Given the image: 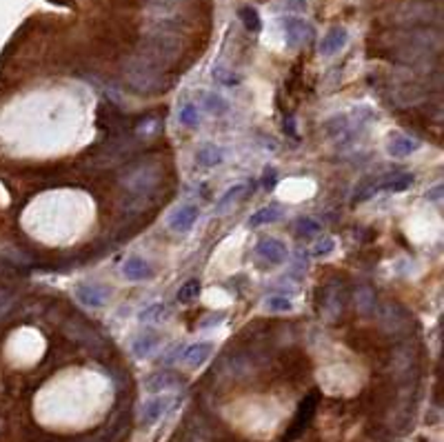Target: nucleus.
I'll use <instances>...</instances> for the list:
<instances>
[{
    "label": "nucleus",
    "mask_w": 444,
    "mask_h": 442,
    "mask_svg": "<svg viewBox=\"0 0 444 442\" xmlns=\"http://www.w3.org/2000/svg\"><path fill=\"white\" fill-rule=\"evenodd\" d=\"M125 76H127V85L136 91V94H160L165 91V78L160 76V65L153 63L149 56H136L133 60H129L125 67Z\"/></svg>",
    "instance_id": "nucleus-1"
},
{
    "label": "nucleus",
    "mask_w": 444,
    "mask_h": 442,
    "mask_svg": "<svg viewBox=\"0 0 444 442\" xmlns=\"http://www.w3.org/2000/svg\"><path fill=\"white\" fill-rule=\"evenodd\" d=\"M282 31H285L287 47H291V49L307 45L311 40V36H313V27L307 23L305 18H298V16H285L282 18Z\"/></svg>",
    "instance_id": "nucleus-2"
},
{
    "label": "nucleus",
    "mask_w": 444,
    "mask_h": 442,
    "mask_svg": "<svg viewBox=\"0 0 444 442\" xmlns=\"http://www.w3.org/2000/svg\"><path fill=\"white\" fill-rule=\"evenodd\" d=\"M253 253H256V258L265 260V263L271 265V267H278L282 263H287V258H289L287 245L280 243L278 238H262L260 243L256 245Z\"/></svg>",
    "instance_id": "nucleus-3"
},
{
    "label": "nucleus",
    "mask_w": 444,
    "mask_h": 442,
    "mask_svg": "<svg viewBox=\"0 0 444 442\" xmlns=\"http://www.w3.org/2000/svg\"><path fill=\"white\" fill-rule=\"evenodd\" d=\"M74 296L76 300L83 307H89V309H100L107 305L109 300V289L98 285V283H80L76 289H74Z\"/></svg>",
    "instance_id": "nucleus-4"
},
{
    "label": "nucleus",
    "mask_w": 444,
    "mask_h": 442,
    "mask_svg": "<svg viewBox=\"0 0 444 442\" xmlns=\"http://www.w3.org/2000/svg\"><path fill=\"white\" fill-rule=\"evenodd\" d=\"M420 147H422V140H418V138H413L409 134H402V131H391L389 138H387V154L393 156V158L411 156Z\"/></svg>",
    "instance_id": "nucleus-5"
},
{
    "label": "nucleus",
    "mask_w": 444,
    "mask_h": 442,
    "mask_svg": "<svg viewBox=\"0 0 444 442\" xmlns=\"http://www.w3.org/2000/svg\"><path fill=\"white\" fill-rule=\"evenodd\" d=\"M347 43H349L347 27H331L325 36H322L318 51H320L322 58H331V56H335V54H340L342 49H345Z\"/></svg>",
    "instance_id": "nucleus-6"
},
{
    "label": "nucleus",
    "mask_w": 444,
    "mask_h": 442,
    "mask_svg": "<svg viewBox=\"0 0 444 442\" xmlns=\"http://www.w3.org/2000/svg\"><path fill=\"white\" fill-rule=\"evenodd\" d=\"M198 216H200V209L196 205H185V207H178L169 220H167V225L171 231L176 233H189L193 229V225L198 223Z\"/></svg>",
    "instance_id": "nucleus-7"
},
{
    "label": "nucleus",
    "mask_w": 444,
    "mask_h": 442,
    "mask_svg": "<svg viewBox=\"0 0 444 442\" xmlns=\"http://www.w3.org/2000/svg\"><path fill=\"white\" fill-rule=\"evenodd\" d=\"M123 276L127 280H149L153 276V267L147 263L145 258H140V256H131L125 260V265H123Z\"/></svg>",
    "instance_id": "nucleus-8"
},
{
    "label": "nucleus",
    "mask_w": 444,
    "mask_h": 442,
    "mask_svg": "<svg viewBox=\"0 0 444 442\" xmlns=\"http://www.w3.org/2000/svg\"><path fill=\"white\" fill-rule=\"evenodd\" d=\"M158 345H160V336L158 333H153V331H143V333H138L136 338H133V343H131V353L136 356V358H149L156 349H158Z\"/></svg>",
    "instance_id": "nucleus-9"
},
{
    "label": "nucleus",
    "mask_w": 444,
    "mask_h": 442,
    "mask_svg": "<svg viewBox=\"0 0 444 442\" xmlns=\"http://www.w3.org/2000/svg\"><path fill=\"white\" fill-rule=\"evenodd\" d=\"M222 160H225V149L213 145V143H207L196 151V163L203 169H213V167L222 165Z\"/></svg>",
    "instance_id": "nucleus-10"
},
{
    "label": "nucleus",
    "mask_w": 444,
    "mask_h": 442,
    "mask_svg": "<svg viewBox=\"0 0 444 442\" xmlns=\"http://www.w3.org/2000/svg\"><path fill=\"white\" fill-rule=\"evenodd\" d=\"M411 185H413V176H411V174H407V171H400V174L387 176L385 180H380V183H375V189H378V191H393V194H402V191H407Z\"/></svg>",
    "instance_id": "nucleus-11"
},
{
    "label": "nucleus",
    "mask_w": 444,
    "mask_h": 442,
    "mask_svg": "<svg viewBox=\"0 0 444 442\" xmlns=\"http://www.w3.org/2000/svg\"><path fill=\"white\" fill-rule=\"evenodd\" d=\"M211 351H213V343H207L205 340V343H196L187 347L183 353V360L189 367H200V365H205V360L211 356Z\"/></svg>",
    "instance_id": "nucleus-12"
},
{
    "label": "nucleus",
    "mask_w": 444,
    "mask_h": 442,
    "mask_svg": "<svg viewBox=\"0 0 444 442\" xmlns=\"http://www.w3.org/2000/svg\"><path fill=\"white\" fill-rule=\"evenodd\" d=\"M200 103H203V107L213 116H222L229 111V100L213 91H200Z\"/></svg>",
    "instance_id": "nucleus-13"
},
{
    "label": "nucleus",
    "mask_w": 444,
    "mask_h": 442,
    "mask_svg": "<svg viewBox=\"0 0 444 442\" xmlns=\"http://www.w3.org/2000/svg\"><path fill=\"white\" fill-rule=\"evenodd\" d=\"M180 383V378L171 371H158V373H151L147 380H145V389L147 391H163V389H169L173 385Z\"/></svg>",
    "instance_id": "nucleus-14"
},
{
    "label": "nucleus",
    "mask_w": 444,
    "mask_h": 442,
    "mask_svg": "<svg viewBox=\"0 0 444 442\" xmlns=\"http://www.w3.org/2000/svg\"><path fill=\"white\" fill-rule=\"evenodd\" d=\"M282 218V209L278 205H269V207H262L258 209L251 218H249V227L251 229H258L262 225H273L276 220Z\"/></svg>",
    "instance_id": "nucleus-15"
},
{
    "label": "nucleus",
    "mask_w": 444,
    "mask_h": 442,
    "mask_svg": "<svg viewBox=\"0 0 444 442\" xmlns=\"http://www.w3.org/2000/svg\"><path fill=\"white\" fill-rule=\"evenodd\" d=\"M169 405H171L169 398H153V400H149V403L143 407V420L147 425L156 423V420L169 409Z\"/></svg>",
    "instance_id": "nucleus-16"
},
{
    "label": "nucleus",
    "mask_w": 444,
    "mask_h": 442,
    "mask_svg": "<svg viewBox=\"0 0 444 442\" xmlns=\"http://www.w3.org/2000/svg\"><path fill=\"white\" fill-rule=\"evenodd\" d=\"M238 18H240V23L245 25V29H247V31H251V34H260V29H262V18H260V14H258V9H256V7H251V5L240 7Z\"/></svg>",
    "instance_id": "nucleus-17"
},
{
    "label": "nucleus",
    "mask_w": 444,
    "mask_h": 442,
    "mask_svg": "<svg viewBox=\"0 0 444 442\" xmlns=\"http://www.w3.org/2000/svg\"><path fill=\"white\" fill-rule=\"evenodd\" d=\"M178 123L187 127V129H196L200 125V114H198V107L193 103H185L178 111Z\"/></svg>",
    "instance_id": "nucleus-18"
},
{
    "label": "nucleus",
    "mask_w": 444,
    "mask_h": 442,
    "mask_svg": "<svg viewBox=\"0 0 444 442\" xmlns=\"http://www.w3.org/2000/svg\"><path fill=\"white\" fill-rule=\"evenodd\" d=\"M200 291H203V285H200V280H198V278L187 280V283L178 289V303H183V305L193 303V300L200 296Z\"/></svg>",
    "instance_id": "nucleus-19"
},
{
    "label": "nucleus",
    "mask_w": 444,
    "mask_h": 442,
    "mask_svg": "<svg viewBox=\"0 0 444 442\" xmlns=\"http://www.w3.org/2000/svg\"><path fill=\"white\" fill-rule=\"evenodd\" d=\"M247 191H249V185H247V183H238V185L229 187V189H227V194L218 200V211L227 209L231 203H236V200H240V198L245 196Z\"/></svg>",
    "instance_id": "nucleus-20"
},
{
    "label": "nucleus",
    "mask_w": 444,
    "mask_h": 442,
    "mask_svg": "<svg viewBox=\"0 0 444 442\" xmlns=\"http://www.w3.org/2000/svg\"><path fill=\"white\" fill-rule=\"evenodd\" d=\"M322 225L316 218H298L296 220V236L298 238H311L316 233H320Z\"/></svg>",
    "instance_id": "nucleus-21"
},
{
    "label": "nucleus",
    "mask_w": 444,
    "mask_h": 442,
    "mask_svg": "<svg viewBox=\"0 0 444 442\" xmlns=\"http://www.w3.org/2000/svg\"><path fill=\"white\" fill-rule=\"evenodd\" d=\"M211 76L216 78V83H222V85H227V87H236L240 85V76H236L233 71H229L225 65H213L211 69Z\"/></svg>",
    "instance_id": "nucleus-22"
},
{
    "label": "nucleus",
    "mask_w": 444,
    "mask_h": 442,
    "mask_svg": "<svg viewBox=\"0 0 444 442\" xmlns=\"http://www.w3.org/2000/svg\"><path fill=\"white\" fill-rule=\"evenodd\" d=\"M165 316H167V307L163 303H156V305L147 307L138 318L143 320V323H160V320H163Z\"/></svg>",
    "instance_id": "nucleus-23"
},
{
    "label": "nucleus",
    "mask_w": 444,
    "mask_h": 442,
    "mask_svg": "<svg viewBox=\"0 0 444 442\" xmlns=\"http://www.w3.org/2000/svg\"><path fill=\"white\" fill-rule=\"evenodd\" d=\"M265 305H267L269 311H276V313H280V311L285 313V311H291L293 309V303H291L287 296H269Z\"/></svg>",
    "instance_id": "nucleus-24"
},
{
    "label": "nucleus",
    "mask_w": 444,
    "mask_h": 442,
    "mask_svg": "<svg viewBox=\"0 0 444 442\" xmlns=\"http://www.w3.org/2000/svg\"><path fill=\"white\" fill-rule=\"evenodd\" d=\"M335 249V238H331V236H325L322 240H318L316 243V247H313V256L316 258H325V256H329L331 251Z\"/></svg>",
    "instance_id": "nucleus-25"
},
{
    "label": "nucleus",
    "mask_w": 444,
    "mask_h": 442,
    "mask_svg": "<svg viewBox=\"0 0 444 442\" xmlns=\"http://www.w3.org/2000/svg\"><path fill=\"white\" fill-rule=\"evenodd\" d=\"M276 185H278V171L273 167H267L265 176H262V187H265L267 191H271Z\"/></svg>",
    "instance_id": "nucleus-26"
},
{
    "label": "nucleus",
    "mask_w": 444,
    "mask_h": 442,
    "mask_svg": "<svg viewBox=\"0 0 444 442\" xmlns=\"http://www.w3.org/2000/svg\"><path fill=\"white\" fill-rule=\"evenodd\" d=\"M282 5H285L287 11H293V14H300V11H307V0H282Z\"/></svg>",
    "instance_id": "nucleus-27"
},
{
    "label": "nucleus",
    "mask_w": 444,
    "mask_h": 442,
    "mask_svg": "<svg viewBox=\"0 0 444 442\" xmlns=\"http://www.w3.org/2000/svg\"><path fill=\"white\" fill-rule=\"evenodd\" d=\"M222 320H225V313H222V311H218V316L213 313V316H209L207 320H203V323H200V327H203V329H207V327L220 325V323H222Z\"/></svg>",
    "instance_id": "nucleus-28"
},
{
    "label": "nucleus",
    "mask_w": 444,
    "mask_h": 442,
    "mask_svg": "<svg viewBox=\"0 0 444 442\" xmlns=\"http://www.w3.org/2000/svg\"><path fill=\"white\" fill-rule=\"evenodd\" d=\"M427 198H429V200H440V198H442V185L431 187V191H427Z\"/></svg>",
    "instance_id": "nucleus-29"
},
{
    "label": "nucleus",
    "mask_w": 444,
    "mask_h": 442,
    "mask_svg": "<svg viewBox=\"0 0 444 442\" xmlns=\"http://www.w3.org/2000/svg\"><path fill=\"white\" fill-rule=\"evenodd\" d=\"M169 3H176V0H156V5H158V7H167Z\"/></svg>",
    "instance_id": "nucleus-30"
}]
</instances>
